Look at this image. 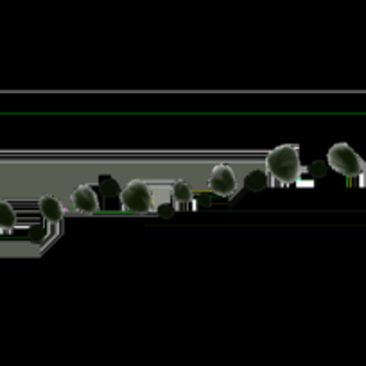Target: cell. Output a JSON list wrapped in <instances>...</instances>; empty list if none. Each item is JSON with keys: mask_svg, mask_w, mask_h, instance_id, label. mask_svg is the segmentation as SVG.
I'll list each match as a JSON object with an SVG mask.
<instances>
[{"mask_svg": "<svg viewBox=\"0 0 366 366\" xmlns=\"http://www.w3.org/2000/svg\"><path fill=\"white\" fill-rule=\"evenodd\" d=\"M40 207V212L49 223L52 224H58L63 217V205L59 203V199H56L54 196H44L38 203Z\"/></svg>", "mask_w": 366, "mask_h": 366, "instance_id": "obj_6", "label": "cell"}, {"mask_svg": "<svg viewBox=\"0 0 366 366\" xmlns=\"http://www.w3.org/2000/svg\"><path fill=\"white\" fill-rule=\"evenodd\" d=\"M246 187L252 189V191H260L262 187H266L267 178H266V172H260V171H253L246 176L244 179Z\"/></svg>", "mask_w": 366, "mask_h": 366, "instance_id": "obj_8", "label": "cell"}, {"mask_svg": "<svg viewBox=\"0 0 366 366\" xmlns=\"http://www.w3.org/2000/svg\"><path fill=\"white\" fill-rule=\"evenodd\" d=\"M209 189L217 196L228 198L237 189V179H235L234 171L228 165H217L209 178Z\"/></svg>", "mask_w": 366, "mask_h": 366, "instance_id": "obj_4", "label": "cell"}, {"mask_svg": "<svg viewBox=\"0 0 366 366\" xmlns=\"http://www.w3.org/2000/svg\"><path fill=\"white\" fill-rule=\"evenodd\" d=\"M16 224V214L13 207L6 202H0V230H13Z\"/></svg>", "mask_w": 366, "mask_h": 366, "instance_id": "obj_7", "label": "cell"}, {"mask_svg": "<svg viewBox=\"0 0 366 366\" xmlns=\"http://www.w3.org/2000/svg\"><path fill=\"white\" fill-rule=\"evenodd\" d=\"M72 205L81 214H94L99 210L97 194L88 185H81L72 192Z\"/></svg>", "mask_w": 366, "mask_h": 366, "instance_id": "obj_5", "label": "cell"}, {"mask_svg": "<svg viewBox=\"0 0 366 366\" xmlns=\"http://www.w3.org/2000/svg\"><path fill=\"white\" fill-rule=\"evenodd\" d=\"M329 165L340 174L347 176L348 179L352 178H365L366 174V162L352 149L348 144L340 142L334 144L327 154Z\"/></svg>", "mask_w": 366, "mask_h": 366, "instance_id": "obj_2", "label": "cell"}, {"mask_svg": "<svg viewBox=\"0 0 366 366\" xmlns=\"http://www.w3.org/2000/svg\"><path fill=\"white\" fill-rule=\"evenodd\" d=\"M122 209L133 214H147L153 209V194L144 182H132L121 192Z\"/></svg>", "mask_w": 366, "mask_h": 366, "instance_id": "obj_3", "label": "cell"}, {"mask_svg": "<svg viewBox=\"0 0 366 366\" xmlns=\"http://www.w3.org/2000/svg\"><path fill=\"white\" fill-rule=\"evenodd\" d=\"M172 196H174L176 202L185 203L192 199V191L185 182H176L174 187H172Z\"/></svg>", "mask_w": 366, "mask_h": 366, "instance_id": "obj_9", "label": "cell"}, {"mask_svg": "<svg viewBox=\"0 0 366 366\" xmlns=\"http://www.w3.org/2000/svg\"><path fill=\"white\" fill-rule=\"evenodd\" d=\"M266 171L282 185H291L302 171L300 149L297 146L274 147L266 157Z\"/></svg>", "mask_w": 366, "mask_h": 366, "instance_id": "obj_1", "label": "cell"}]
</instances>
